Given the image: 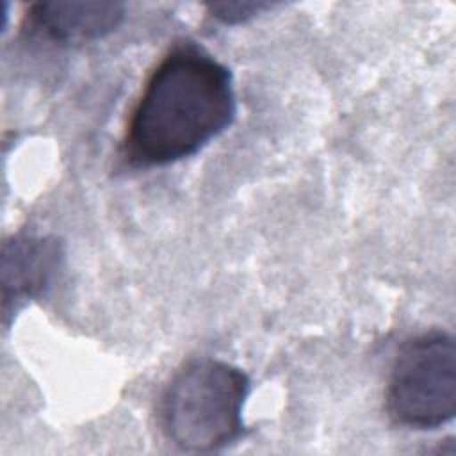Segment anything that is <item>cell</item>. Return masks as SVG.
Here are the masks:
<instances>
[{
    "mask_svg": "<svg viewBox=\"0 0 456 456\" xmlns=\"http://www.w3.org/2000/svg\"><path fill=\"white\" fill-rule=\"evenodd\" d=\"M230 69L192 43L173 46L132 107L123 153L134 166H167L196 155L235 119Z\"/></svg>",
    "mask_w": 456,
    "mask_h": 456,
    "instance_id": "obj_1",
    "label": "cell"
},
{
    "mask_svg": "<svg viewBox=\"0 0 456 456\" xmlns=\"http://www.w3.org/2000/svg\"><path fill=\"white\" fill-rule=\"evenodd\" d=\"M248 374L223 360L196 358L167 383L160 397L166 438L185 452H216L244 433Z\"/></svg>",
    "mask_w": 456,
    "mask_h": 456,
    "instance_id": "obj_2",
    "label": "cell"
},
{
    "mask_svg": "<svg viewBox=\"0 0 456 456\" xmlns=\"http://www.w3.org/2000/svg\"><path fill=\"white\" fill-rule=\"evenodd\" d=\"M390 419L410 429H436L456 413V346L433 330L406 340L392 363L387 394Z\"/></svg>",
    "mask_w": 456,
    "mask_h": 456,
    "instance_id": "obj_3",
    "label": "cell"
},
{
    "mask_svg": "<svg viewBox=\"0 0 456 456\" xmlns=\"http://www.w3.org/2000/svg\"><path fill=\"white\" fill-rule=\"evenodd\" d=\"M64 264V246L53 235L20 232L2 244V319H11L34 299L46 296Z\"/></svg>",
    "mask_w": 456,
    "mask_h": 456,
    "instance_id": "obj_4",
    "label": "cell"
},
{
    "mask_svg": "<svg viewBox=\"0 0 456 456\" xmlns=\"http://www.w3.org/2000/svg\"><path fill=\"white\" fill-rule=\"evenodd\" d=\"M123 18L125 5L119 2H37L25 14L34 36L62 46L103 39Z\"/></svg>",
    "mask_w": 456,
    "mask_h": 456,
    "instance_id": "obj_5",
    "label": "cell"
},
{
    "mask_svg": "<svg viewBox=\"0 0 456 456\" xmlns=\"http://www.w3.org/2000/svg\"><path fill=\"white\" fill-rule=\"evenodd\" d=\"M271 7L273 4H267V2H223V4L207 5L210 16L224 25L244 23Z\"/></svg>",
    "mask_w": 456,
    "mask_h": 456,
    "instance_id": "obj_6",
    "label": "cell"
}]
</instances>
